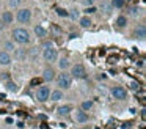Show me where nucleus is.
I'll return each instance as SVG.
<instances>
[{
  "mask_svg": "<svg viewBox=\"0 0 146 129\" xmlns=\"http://www.w3.org/2000/svg\"><path fill=\"white\" fill-rule=\"evenodd\" d=\"M11 36H13V41L17 44H29L30 41H32V36H30V31L27 30V28L24 27H17L13 30V33H11Z\"/></svg>",
  "mask_w": 146,
  "mask_h": 129,
  "instance_id": "nucleus-1",
  "label": "nucleus"
},
{
  "mask_svg": "<svg viewBox=\"0 0 146 129\" xmlns=\"http://www.w3.org/2000/svg\"><path fill=\"white\" fill-rule=\"evenodd\" d=\"M55 80H57V87L63 88V90H68V88H71V85H72V77H71V74H68V72L61 71V74H58V77H55Z\"/></svg>",
  "mask_w": 146,
  "mask_h": 129,
  "instance_id": "nucleus-2",
  "label": "nucleus"
},
{
  "mask_svg": "<svg viewBox=\"0 0 146 129\" xmlns=\"http://www.w3.org/2000/svg\"><path fill=\"white\" fill-rule=\"evenodd\" d=\"M42 58H44V61H57L58 58V52L57 49L54 47V44H50V46H44V49H42Z\"/></svg>",
  "mask_w": 146,
  "mask_h": 129,
  "instance_id": "nucleus-3",
  "label": "nucleus"
},
{
  "mask_svg": "<svg viewBox=\"0 0 146 129\" xmlns=\"http://www.w3.org/2000/svg\"><path fill=\"white\" fill-rule=\"evenodd\" d=\"M16 21L19 24H29L32 21V9L30 8H19L16 13Z\"/></svg>",
  "mask_w": 146,
  "mask_h": 129,
  "instance_id": "nucleus-4",
  "label": "nucleus"
},
{
  "mask_svg": "<svg viewBox=\"0 0 146 129\" xmlns=\"http://www.w3.org/2000/svg\"><path fill=\"white\" fill-rule=\"evenodd\" d=\"M71 77L72 79H85L86 77V71H85V66L77 63V65L71 66Z\"/></svg>",
  "mask_w": 146,
  "mask_h": 129,
  "instance_id": "nucleus-5",
  "label": "nucleus"
},
{
  "mask_svg": "<svg viewBox=\"0 0 146 129\" xmlns=\"http://www.w3.org/2000/svg\"><path fill=\"white\" fill-rule=\"evenodd\" d=\"M49 94H50V88L47 85H42L36 90V101L38 102H46L49 99Z\"/></svg>",
  "mask_w": 146,
  "mask_h": 129,
  "instance_id": "nucleus-6",
  "label": "nucleus"
},
{
  "mask_svg": "<svg viewBox=\"0 0 146 129\" xmlns=\"http://www.w3.org/2000/svg\"><path fill=\"white\" fill-rule=\"evenodd\" d=\"M110 93H111V96H113L115 99H118V101H124L127 98V93H126V90H124L123 87H113L110 90Z\"/></svg>",
  "mask_w": 146,
  "mask_h": 129,
  "instance_id": "nucleus-7",
  "label": "nucleus"
},
{
  "mask_svg": "<svg viewBox=\"0 0 146 129\" xmlns=\"http://www.w3.org/2000/svg\"><path fill=\"white\" fill-rule=\"evenodd\" d=\"M146 36V27L145 25H138V27H135V30H133V38H137V39H145Z\"/></svg>",
  "mask_w": 146,
  "mask_h": 129,
  "instance_id": "nucleus-8",
  "label": "nucleus"
},
{
  "mask_svg": "<svg viewBox=\"0 0 146 129\" xmlns=\"http://www.w3.org/2000/svg\"><path fill=\"white\" fill-rule=\"evenodd\" d=\"M0 19H2V22H3L5 25H10V24H13V21H14L13 11H3L2 14H0Z\"/></svg>",
  "mask_w": 146,
  "mask_h": 129,
  "instance_id": "nucleus-9",
  "label": "nucleus"
},
{
  "mask_svg": "<svg viewBox=\"0 0 146 129\" xmlns=\"http://www.w3.org/2000/svg\"><path fill=\"white\" fill-rule=\"evenodd\" d=\"M11 61H13V60H11L10 52H7V50H2V52H0V66H8Z\"/></svg>",
  "mask_w": 146,
  "mask_h": 129,
  "instance_id": "nucleus-10",
  "label": "nucleus"
},
{
  "mask_svg": "<svg viewBox=\"0 0 146 129\" xmlns=\"http://www.w3.org/2000/svg\"><path fill=\"white\" fill-rule=\"evenodd\" d=\"M74 118H76L77 123H86L88 121V113L85 112V110H77L76 113H74Z\"/></svg>",
  "mask_w": 146,
  "mask_h": 129,
  "instance_id": "nucleus-11",
  "label": "nucleus"
},
{
  "mask_svg": "<svg viewBox=\"0 0 146 129\" xmlns=\"http://www.w3.org/2000/svg\"><path fill=\"white\" fill-rule=\"evenodd\" d=\"M63 98H64L63 90H54V91H50V94H49V99L54 101V102H58V101H61Z\"/></svg>",
  "mask_w": 146,
  "mask_h": 129,
  "instance_id": "nucleus-12",
  "label": "nucleus"
},
{
  "mask_svg": "<svg viewBox=\"0 0 146 129\" xmlns=\"http://www.w3.org/2000/svg\"><path fill=\"white\" fill-rule=\"evenodd\" d=\"M42 79H44L46 82H52L55 79V71L52 68L44 69V72H42Z\"/></svg>",
  "mask_w": 146,
  "mask_h": 129,
  "instance_id": "nucleus-13",
  "label": "nucleus"
},
{
  "mask_svg": "<svg viewBox=\"0 0 146 129\" xmlns=\"http://www.w3.org/2000/svg\"><path fill=\"white\" fill-rule=\"evenodd\" d=\"M91 24H93L91 19H90L86 14L82 16V17H79V25H80L82 28H90V27H91Z\"/></svg>",
  "mask_w": 146,
  "mask_h": 129,
  "instance_id": "nucleus-14",
  "label": "nucleus"
},
{
  "mask_svg": "<svg viewBox=\"0 0 146 129\" xmlns=\"http://www.w3.org/2000/svg\"><path fill=\"white\" fill-rule=\"evenodd\" d=\"M33 31H35V35H36L38 38H46V36H47V30H46L42 25H35Z\"/></svg>",
  "mask_w": 146,
  "mask_h": 129,
  "instance_id": "nucleus-15",
  "label": "nucleus"
},
{
  "mask_svg": "<svg viewBox=\"0 0 146 129\" xmlns=\"http://www.w3.org/2000/svg\"><path fill=\"white\" fill-rule=\"evenodd\" d=\"M57 60H58V68H60L61 71H64V69H68L71 66L69 60H68L66 57H61V58H57Z\"/></svg>",
  "mask_w": 146,
  "mask_h": 129,
  "instance_id": "nucleus-16",
  "label": "nucleus"
},
{
  "mask_svg": "<svg viewBox=\"0 0 146 129\" xmlns=\"http://www.w3.org/2000/svg\"><path fill=\"white\" fill-rule=\"evenodd\" d=\"M69 112H72V107H71V106H61V107H58V109H57V113L60 116L69 115Z\"/></svg>",
  "mask_w": 146,
  "mask_h": 129,
  "instance_id": "nucleus-17",
  "label": "nucleus"
},
{
  "mask_svg": "<svg viewBox=\"0 0 146 129\" xmlns=\"http://www.w3.org/2000/svg\"><path fill=\"white\" fill-rule=\"evenodd\" d=\"M126 25H127V17H126V16H123V14L118 16V17H116V27L118 28H124Z\"/></svg>",
  "mask_w": 146,
  "mask_h": 129,
  "instance_id": "nucleus-18",
  "label": "nucleus"
},
{
  "mask_svg": "<svg viewBox=\"0 0 146 129\" xmlns=\"http://www.w3.org/2000/svg\"><path fill=\"white\" fill-rule=\"evenodd\" d=\"M99 9H101L102 13H105V14H108V13L111 11V5H110V3H107V2H101Z\"/></svg>",
  "mask_w": 146,
  "mask_h": 129,
  "instance_id": "nucleus-19",
  "label": "nucleus"
},
{
  "mask_svg": "<svg viewBox=\"0 0 146 129\" xmlns=\"http://www.w3.org/2000/svg\"><path fill=\"white\" fill-rule=\"evenodd\" d=\"M124 2L126 0H110V5H111V8H123L124 6Z\"/></svg>",
  "mask_w": 146,
  "mask_h": 129,
  "instance_id": "nucleus-20",
  "label": "nucleus"
},
{
  "mask_svg": "<svg viewBox=\"0 0 146 129\" xmlns=\"http://www.w3.org/2000/svg\"><path fill=\"white\" fill-rule=\"evenodd\" d=\"M3 47H5V50H7V52H14V50H16V46L13 44V41H7Z\"/></svg>",
  "mask_w": 146,
  "mask_h": 129,
  "instance_id": "nucleus-21",
  "label": "nucleus"
},
{
  "mask_svg": "<svg viewBox=\"0 0 146 129\" xmlns=\"http://www.w3.org/2000/svg\"><path fill=\"white\" fill-rule=\"evenodd\" d=\"M68 17H71L72 21H79V17H80L79 9H71V11H69V16H68Z\"/></svg>",
  "mask_w": 146,
  "mask_h": 129,
  "instance_id": "nucleus-22",
  "label": "nucleus"
},
{
  "mask_svg": "<svg viewBox=\"0 0 146 129\" xmlns=\"http://www.w3.org/2000/svg\"><path fill=\"white\" fill-rule=\"evenodd\" d=\"M80 107H82V110L88 112V110L93 107V101H83V102H82V106H80Z\"/></svg>",
  "mask_w": 146,
  "mask_h": 129,
  "instance_id": "nucleus-23",
  "label": "nucleus"
},
{
  "mask_svg": "<svg viewBox=\"0 0 146 129\" xmlns=\"http://www.w3.org/2000/svg\"><path fill=\"white\" fill-rule=\"evenodd\" d=\"M141 11H143L141 8H138V6H133V8H130V16L137 17V16H140V14H141Z\"/></svg>",
  "mask_w": 146,
  "mask_h": 129,
  "instance_id": "nucleus-24",
  "label": "nucleus"
},
{
  "mask_svg": "<svg viewBox=\"0 0 146 129\" xmlns=\"http://www.w3.org/2000/svg\"><path fill=\"white\" fill-rule=\"evenodd\" d=\"M5 87H7V90L8 91H17V85L14 84V82H7V85H5Z\"/></svg>",
  "mask_w": 146,
  "mask_h": 129,
  "instance_id": "nucleus-25",
  "label": "nucleus"
},
{
  "mask_svg": "<svg viewBox=\"0 0 146 129\" xmlns=\"http://www.w3.org/2000/svg\"><path fill=\"white\" fill-rule=\"evenodd\" d=\"M57 14L60 16V17H68V16H69V11H66V9H63V8H57Z\"/></svg>",
  "mask_w": 146,
  "mask_h": 129,
  "instance_id": "nucleus-26",
  "label": "nucleus"
},
{
  "mask_svg": "<svg viewBox=\"0 0 146 129\" xmlns=\"http://www.w3.org/2000/svg\"><path fill=\"white\" fill-rule=\"evenodd\" d=\"M96 11H98V8H96V6H86V8H85V14L86 16H88V14H94V13Z\"/></svg>",
  "mask_w": 146,
  "mask_h": 129,
  "instance_id": "nucleus-27",
  "label": "nucleus"
},
{
  "mask_svg": "<svg viewBox=\"0 0 146 129\" xmlns=\"http://www.w3.org/2000/svg\"><path fill=\"white\" fill-rule=\"evenodd\" d=\"M8 3H10V6H11V8H17V6L21 5V0H10Z\"/></svg>",
  "mask_w": 146,
  "mask_h": 129,
  "instance_id": "nucleus-28",
  "label": "nucleus"
},
{
  "mask_svg": "<svg viewBox=\"0 0 146 129\" xmlns=\"http://www.w3.org/2000/svg\"><path fill=\"white\" fill-rule=\"evenodd\" d=\"M130 88H132V90H138L140 88V84H137V82H130Z\"/></svg>",
  "mask_w": 146,
  "mask_h": 129,
  "instance_id": "nucleus-29",
  "label": "nucleus"
},
{
  "mask_svg": "<svg viewBox=\"0 0 146 129\" xmlns=\"http://www.w3.org/2000/svg\"><path fill=\"white\" fill-rule=\"evenodd\" d=\"M83 3H85L86 6H91L93 3H94V0H83Z\"/></svg>",
  "mask_w": 146,
  "mask_h": 129,
  "instance_id": "nucleus-30",
  "label": "nucleus"
},
{
  "mask_svg": "<svg viewBox=\"0 0 146 129\" xmlns=\"http://www.w3.org/2000/svg\"><path fill=\"white\" fill-rule=\"evenodd\" d=\"M5 27H7V25H5V24H3V22H2V19H0V31L3 30V28H5Z\"/></svg>",
  "mask_w": 146,
  "mask_h": 129,
  "instance_id": "nucleus-31",
  "label": "nucleus"
}]
</instances>
